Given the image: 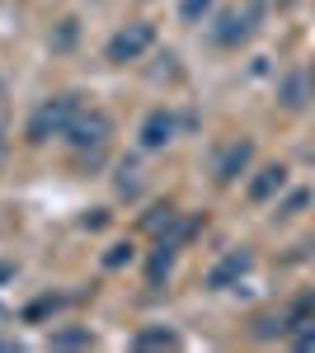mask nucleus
Returning <instances> with one entry per match:
<instances>
[{
    "label": "nucleus",
    "mask_w": 315,
    "mask_h": 353,
    "mask_svg": "<svg viewBox=\"0 0 315 353\" xmlns=\"http://www.w3.org/2000/svg\"><path fill=\"white\" fill-rule=\"evenodd\" d=\"M76 94H57V99H48L43 109L33 113V123H28V141H48V137H66V128H71V118H76Z\"/></svg>",
    "instance_id": "f257e3e1"
},
{
    "label": "nucleus",
    "mask_w": 315,
    "mask_h": 353,
    "mask_svg": "<svg viewBox=\"0 0 315 353\" xmlns=\"http://www.w3.org/2000/svg\"><path fill=\"white\" fill-rule=\"evenodd\" d=\"M108 132H113V118H108L104 109H76V118H71V128H66V137L76 141L80 151L90 146V151H99L108 141Z\"/></svg>",
    "instance_id": "f03ea898"
},
{
    "label": "nucleus",
    "mask_w": 315,
    "mask_h": 353,
    "mask_svg": "<svg viewBox=\"0 0 315 353\" xmlns=\"http://www.w3.org/2000/svg\"><path fill=\"white\" fill-rule=\"evenodd\" d=\"M151 43H156V28L136 19V24H123L118 33H113V38H108L104 52H108V61H118V66H123V61H136V57L146 52Z\"/></svg>",
    "instance_id": "7ed1b4c3"
},
{
    "label": "nucleus",
    "mask_w": 315,
    "mask_h": 353,
    "mask_svg": "<svg viewBox=\"0 0 315 353\" xmlns=\"http://www.w3.org/2000/svg\"><path fill=\"white\" fill-rule=\"evenodd\" d=\"M259 0H250V5H245V10H226V14H221V19H216V28H212V38H216V43H221V48H236V43H245V38H250V33H254V19H259Z\"/></svg>",
    "instance_id": "20e7f679"
},
{
    "label": "nucleus",
    "mask_w": 315,
    "mask_h": 353,
    "mask_svg": "<svg viewBox=\"0 0 315 353\" xmlns=\"http://www.w3.org/2000/svg\"><path fill=\"white\" fill-rule=\"evenodd\" d=\"M245 273H250V250H231V254H226V259L207 273V288H216V292H221V288H231V283H236V278H245Z\"/></svg>",
    "instance_id": "39448f33"
},
{
    "label": "nucleus",
    "mask_w": 315,
    "mask_h": 353,
    "mask_svg": "<svg viewBox=\"0 0 315 353\" xmlns=\"http://www.w3.org/2000/svg\"><path fill=\"white\" fill-rule=\"evenodd\" d=\"M174 113H165V109H156V113H146V123H141V146L146 151H160L170 137H174Z\"/></svg>",
    "instance_id": "423d86ee"
},
{
    "label": "nucleus",
    "mask_w": 315,
    "mask_h": 353,
    "mask_svg": "<svg viewBox=\"0 0 315 353\" xmlns=\"http://www.w3.org/2000/svg\"><path fill=\"white\" fill-rule=\"evenodd\" d=\"M250 156H254V146H250V141H231V146H226V156L216 161V179H221V184H231L240 170L250 165Z\"/></svg>",
    "instance_id": "0eeeda50"
},
{
    "label": "nucleus",
    "mask_w": 315,
    "mask_h": 353,
    "mask_svg": "<svg viewBox=\"0 0 315 353\" xmlns=\"http://www.w3.org/2000/svg\"><path fill=\"white\" fill-rule=\"evenodd\" d=\"M283 184H287V170H283V165H268V170H259V179L250 184V203H268L273 193H283Z\"/></svg>",
    "instance_id": "6e6552de"
},
{
    "label": "nucleus",
    "mask_w": 315,
    "mask_h": 353,
    "mask_svg": "<svg viewBox=\"0 0 315 353\" xmlns=\"http://www.w3.org/2000/svg\"><path fill=\"white\" fill-rule=\"evenodd\" d=\"M136 349H174V334L170 330H141L136 334Z\"/></svg>",
    "instance_id": "1a4fd4ad"
},
{
    "label": "nucleus",
    "mask_w": 315,
    "mask_h": 353,
    "mask_svg": "<svg viewBox=\"0 0 315 353\" xmlns=\"http://www.w3.org/2000/svg\"><path fill=\"white\" fill-rule=\"evenodd\" d=\"M306 90H311L306 76H292V81L283 85V104H292V109H296V104H306Z\"/></svg>",
    "instance_id": "9d476101"
},
{
    "label": "nucleus",
    "mask_w": 315,
    "mask_h": 353,
    "mask_svg": "<svg viewBox=\"0 0 315 353\" xmlns=\"http://www.w3.org/2000/svg\"><path fill=\"white\" fill-rule=\"evenodd\" d=\"M207 10H212V0H184V5H179V14H184V24H198V19H203Z\"/></svg>",
    "instance_id": "9b49d317"
},
{
    "label": "nucleus",
    "mask_w": 315,
    "mask_h": 353,
    "mask_svg": "<svg viewBox=\"0 0 315 353\" xmlns=\"http://www.w3.org/2000/svg\"><path fill=\"white\" fill-rule=\"evenodd\" d=\"M136 189H141V184H136V165L123 161L118 165V193H136Z\"/></svg>",
    "instance_id": "f8f14e48"
},
{
    "label": "nucleus",
    "mask_w": 315,
    "mask_h": 353,
    "mask_svg": "<svg viewBox=\"0 0 315 353\" xmlns=\"http://www.w3.org/2000/svg\"><path fill=\"white\" fill-rule=\"evenodd\" d=\"M128 259H132V245H108V254H104L108 269H118V264H128Z\"/></svg>",
    "instance_id": "ddd939ff"
},
{
    "label": "nucleus",
    "mask_w": 315,
    "mask_h": 353,
    "mask_svg": "<svg viewBox=\"0 0 315 353\" xmlns=\"http://www.w3.org/2000/svg\"><path fill=\"white\" fill-rule=\"evenodd\" d=\"M71 43H76V24L66 19V24H61V33L52 38V48H71Z\"/></svg>",
    "instance_id": "4468645a"
},
{
    "label": "nucleus",
    "mask_w": 315,
    "mask_h": 353,
    "mask_svg": "<svg viewBox=\"0 0 315 353\" xmlns=\"http://www.w3.org/2000/svg\"><path fill=\"white\" fill-rule=\"evenodd\" d=\"M306 198H311V193H292L287 203H283V217H292V212H296V208H306Z\"/></svg>",
    "instance_id": "2eb2a0df"
},
{
    "label": "nucleus",
    "mask_w": 315,
    "mask_h": 353,
    "mask_svg": "<svg viewBox=\"0 0 315 353\" xmlns=\"http://www.w3.org/2000/svg\"><path fill=\"white\" fill-rule=\"evenodd\" d=\"M90 334H80V330H66V334H57V344H85Z\"/></svg>",
    "instance_id": "dca6fc26"
},
{
    "label": "nucleus",
    "mask_w": 315,
    "mask_h": 353,
    "mask_svg": "<svg viewBox=\"0 0 315 353\" xmlns=\"http://www.w3.org/2000/svg\"><path fill=\"white\" fill-rule=\"evenodd\" d=\"M296 349H315V330H301L296 334Z\"/></svg>",
    "instance_id": "f3484780"
},
{
    "label": "nucleus",
    "mask_w": 315,
    "mask_h": 353,
    "mask_svg": "<svg viewBox=\"0 0 315 353\" xmlns=\"http://www.w3.org/2000/svg\"><path fill=\"white\" fill-rule=\"evenodd\" d=\"M0 156H5V128H0Z\"/></svg>",
    "instance_id": "a211bd4d"
}]
</instances>
